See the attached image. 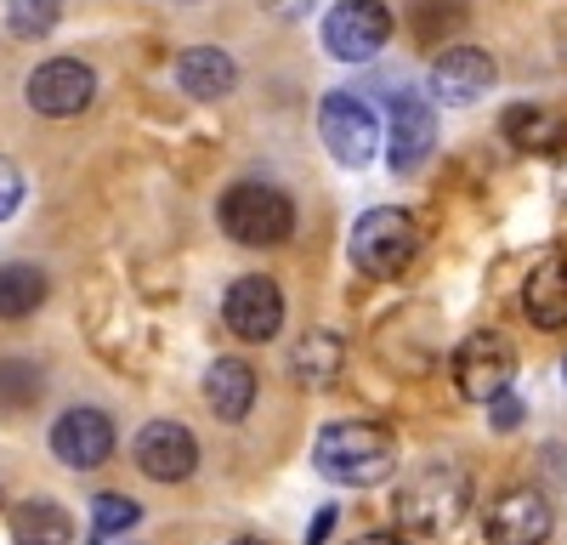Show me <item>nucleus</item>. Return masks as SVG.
I'll use <instances>...</instances> for the list:
<instances>
[{
    "mask_svg": "<svg viewBox=\"0 0 567 545\" xmlns=\"http://www.w3.org/2000/svg\"><path fill=\"white\" fill-rule=\"evenodd\" d=\"M312 461L329 483H347V489L386 483L398 466V438L374 421H329L312 443Z\"/></svg>",
    "mask_w": 567,
    "mask_h": 545,
    "instance_id": "nucleus-1",
    "label": "nucleus"
},
{
    "mask_svg": "<svg viewBox=\"0 0 567 545\" xmlns=\"http://www.w3.org/2000/svg\"><path fill=\"white\" fill-rule=\"evenodd\" d=\"M471 506V477L460 466H420L398 489V523L414 534H449Z\"/></svg>",
    "mask_w": 567,
    "mask_h": 545,
    "instance_id": "nucleus-2",
    "label": "nucleus"
},
{
    "mask_svg": "<svg viewBox=\"0 0 567 545\" xmlns=\"http://www.w3.org/2000/svg\"><path fill=\"white\" fill-rule=\"evenodd\" d=\"M414 250H420V227L398 205H374L352 227V261H358V272H369V279H398V272L414 261Z\"/></svg>",
    "mask_w": 567,
    "mask_h": 545,
    "instance_id": "nucleus-3",
    "label": "nucleus"
},
{
    "mask_svg": "<svg viewBox=\"0 0 567 545\" xmlns=\"http://www.w3.org/2000/svg\"><path fill=\"white\" fill-rule=\"evenodd\" d=\"M221 227H227V239H239L250 250H267V245L290 239L296 205L278 188H267V182H239V188L221 194Z\"/></svg>",
    "mask_w": 567,
    "mask_h": 545,
    "instance_id": "nucleus-4",
    "label": "nucleus"
},
{
    "mask_svg": "<svg viewBox=\"0 0 567 545\" xmlns=\"http://www.w3.org/2000/svg\"><path fill=\"white\" fill-rule=\"evenodd\" d=\"M318 136L347 171H363L374 160V148H381V120H374V109L363 97H352V91H329L318 103Z\"/></svg>",
    "mask_w": 567,
    "mask_h": 545,
    "instance_id": "nucleus-5",
    "label": "nucleus"
},
{
    "mask_svg": "<svg viewBox=\"0 0 567 545\" xmlns=\"http://www.w3.org/2000/svg\"><path fill=\"white\" fill-rule=\"evenodd\" d=\"M392 40V12L381 0H341L323 18V52L336 63H369Z\"/></svg>",
    "mask_w": 567,
    "mask_h": 545,
    "instance_id": "nucleus-6",
    "label": "nucleus"
},
{
    "mask_svg": "<svg viewBox=\"0 0 567 545\" xmlns=\"http://www.w3.org/2000/svg\"><path fill=\"white\" fill-rule=\"evenodd\" d=\"M511 381H516V352H511L505 336L488 330V336H465L460 341V352H454V387H460V398L499 403L511 392Z\"/></svg>",
    "mask_w": 567,
    "mask_h": 545,
    "instance_id": "nucleus-7",
    "label": "nucleus"
},
{
    "mask_svg": "<svg viewBox=\"0 0 567 545\" xmlns=\"http://www.w3.org/2000/svg\"><path fill=\"white\" fill-rule=\"evenodd\" d=\"M550 500L539 489H505L488 500L483 512V534L488 545H545L550 539Z\"/></svg>",
    "mask_w": 567,
    "mask_h": 545,
    "instance_id": "nucleus-8",
    "label": "nucleus"
},
{
    "mask_svg": "<svg viewBox=\"0 0 567 545\" xmlns=\"http://www.w3.org/2000/svg\"><path fill=\"white\" fill-rule=\"evenodd\" d=\"M29 109L34 114H52V120H69L80 109H91V97H97V74H91L80 58H52V63H40L29 74Z\"/></svg>",
    "mask_w": 567,
    "mask_h": 545,
    "instance_id": "nucleus-9",
    "label": "nucleus"
},
{
    "mask_svg": "<svg viewBox=\"0 0 567 545\" xmlns=\"http://www.w3.org/2000/svg\"><path fill=\"white\" fill-rule=\"evenodd\" d=\"M114 421L103 415V409H69V415H58V426H52V454L63 466H74V472H97L103 461H114Z\"/></svg>",
    "mask_w": 567,
    "mask_h": 545,
    "instance_id": "nucleus-10",
    "label": "nucleus"
},
{
    "mask_svg": "<svg viewBox=\"0 0 567 545\" xmlns=\"http://www.w3.org/2000/svg\"><path fill=\"white\" fill-rule=\"evenodd\" d=\"M131 454H136V466L148 472L154 483H182V477H194V466H199V443H194V432H187L182 421H148L136 432Z\"/></svg>",
    "mask_w": 567,
    "mask_h": 545,
    "instance_id": "nucleus-11",
    "label": "nucleus"
},
{
    "mask_svg": "<svg viewBox=\"0 0 567 545\" xmlns=\"http://www.w3.org/2000/svg\"><path fill=\"white\" fill-rule=\"evenodd\" d=\"M437 148V120H432V103L414 97V91H398L392 97V125H386V160L398 176L420 171Z\"/></svg>",
    "mask_w": 567,
    "mask_h": 545,
    "instance_id": "nucleus-12",
    "label": "nucleus"
},
{
    "mask_svg": "<svg viewBox=\"0 0 567 545\" xmlns=\"http://www.w3.org/2000/svg\"><path fill=\"white\" fill-rule=\"evenodd\" d=\"M221 318L239 341H272L284 325V290L261 279V272H250V279H239L221 296Z\"/></svg>",
    "mask_w": 567,
    "mask_h": 545,
    "instance_id": "nucleus-13",
    "label": "nucleus"
},
{
    "mask_svg": "<svg viewBox=\"0 0 567 545\" xmlns=\"http://www.w3.org/2000/svg\"><path fill=\"white\" fill-rule=\"evenodd\" d=\"M494 58L477 52V45H449V52L432 63V97L443 109H471L477 97H488V85H494Z\"/></svg>",
    "mask_w": 567,
    "mask_h": 545,
    "instance_id": "nucleus-14",
    "label": "nucleus"
},
{
    "mask_svg": "<svg viewBox=\"0 0 567 545\" xmlns=\"http://www.w3.org/2000/svg\"><path fill=\"white\" fill-rule=\"evenodd\" d=\"M523 312L534 330H561L567 325V261L561 256H545L528 285H523Z\"/></svg>",
    "mask_w": 567,
    "mask_h": 545,
    "instance_id": "nucleus-15",
    "label": "nucleus"
},
{
    "mask_svg": "<svg viewBox=\"0 0 567 545\" xmlns=\"http://www.w3.org/2000/svg\"><path fill=\"white\" fill-rule=\"evenodd\" d=\"M176 85L199 103H216L239 85V63H233L227 52H216V45H194V52L176 58Z\"/></svg>",
    "mask_w": 567,
    "mask_h": 545,
    "instance_id": "nucleus-16",
    "label": "nucleus"
},
{
    "mask_svg": "<svg viewBox=\"0 0 567 545\" xmlns=\"http://www.w3.org/2000/svg\"><path fill=\"white\" fill-rule=\"evenodd\" d=\"M205 403H210V415H221V421H245L250 403H256V376H250V363L216 358L210 370H205Z\"/></svg>",
    "mask_w": 567,
    "mask_h": 545,
    "instance_id": "nucleus-17",
    "label": "nucleus"
},
{
    "mask_svg": "<svg viewBox=\"0 0 567 545\" xmlns=\"http://www.w3.org/2000/svg\"><path fill=\"white\" fill-rule=\"evenodd\" d=\"M12 534L18 545H74V517L52 500H23L12 506Z\"/></svg>",
    "mask_w": 567,
    "mask_h": 545,
    "instance_id": "nucleus-18",
    "label": "nucleus"
},
{
    "mask_svg": "<svg viewBox=\"0 0 567 545\" xmlns=\"http://www.w3.org/2000/svg\"><path fill=\"white\" fill-rule=\"evenodd\" d=\"M505 136L528 154H556L567 143V120L556 109H505Z\"/></svg>",
    "mask_w": 567,
    "mask_h": 545,
    "instance_id": "nucleus-19",
    "label": "nucleus"
},
{
    "mask_svg": "<svg viewBox=\"0 0 567 545\" xmlns=\"http://www.w3.org/2000/svg\"><path fill=\"white\" fill-rule=\"evenodd\" d=\"M40 301H45V272L34 261L0 267V318H29Z\"/></svg>",
    "mask_w": 567,
    "mask_h": 545,
    "instance_id": "nucleus-20",
    "label": "nucleus"
},
{
    "mask_svg": "<svg viewBox=\"0 0 567 545\" xmlns=\"http://www.w3.org/2000/svg\"><path fill=\"white\" fill-rule=\"evenodd\" d=\"M341 336H329V330H318V336H307L301 341V352H296V376L301 381H312V387H323V381H336L341 376Z\"/></svg>",
    "mask_w": 567,
    "mask_h": 545,
    "instance_id": "nucleus-21",
    "label": "nucleus"
},
{
    "mask_svg": "<svg viewBox=\"0 0 567 545\" xmlns=\"http://www.w3.org/2000/svg\"><path fill=\"white\" fill-rule=\"evenodd\" d=\"M63 18V0H7V29L18 40H45Z\"/></svg>",
    "mask_w": 567,
    "mask_h": 545,
    "instance_id": "nucleus-22",
    "label": "nucleus"
},
{
    "mask_svg": "<svg viewBox=\"0 0 567 545\" xmlns=\"http://www.w3.org/2000/svg\"><path fill=\"white\" fill-rule=\"evenodd\" d=\"M40 403V370L29 358H0V409Z\"/></svg>",
    "mask_w": 567,
    "mask_h": 545,
    "instance_id": "nucleus-23",
    "label": "nucleus"
},
{
    "mask_svg": "<svg viewBox=\"0 0 567 545\" xmlns=\"http://www.w3.org/2000/svg\"><path fill=\"white\" fill-rule=\"evenodd\" d=\"M136 517H142V506H136V500H125V494H97V500H91V528H97L103 539L136 528Z\"/></svg>",
    "mask_w": 567,
    "mask_h": 545,
    "instance_id": "nucleus-24",
    "label": "nucleus"
},
{
    "mask_svg": "<svg viewBox=\"0 0 567 545\" xmlns=\"http://www.w3.org/2000/svg\"><path fill=\"white\" fill-rule=\"evenodd\" d=\"M437 23L443 29L460 23V0H420V7H414V34L420 40H437Z\"/></svg>",
    "mask_w": 567,
    "mask_h": 545,
    "instance_id": "nucleus-25",
    "label": "nucleus"
},
{
    "mask_svg": "<svg viewBox=\"0 0 567 545\" xmlns=\"http://www.w3.org/2000/svg\"><path fill=\"white\" fill-rule=\"evenodd\" d=\"M18 205H23V171H18L7 154H0V222H7Z\"/></svg>",
    "mask_w": 567,
    "mask_h": 545,
    "instance_id": "nucleus-26",
    "label": "nucleus"
},
{
    "mask_svg": "<svg viewBox=\"0 0 567 545\" xmlns=\"http://www.w3.org/2000/svg\"><path fill=\"white\" fill-rule=\"evenodd\" d=\"M516 421H523V403H516V398H499V403H494V426H505V432H511Z\"/></svg>",
    "mask_w": 567,
    "mask_h": 545,
    "instance_id": "nucleus-27",
    "label": "nucleus"
},
{
    "mask_svg": "<svg viewBox=\"0 0 567 545\" xmlns=\"http://www.w3.org/2000/svg\"><path fill=\"white\" fill-rule=\"evenodd\" d=\"M329 528H336V512H318V523H312V534H307V545H329Z\"/></svg>",
    "mask_w": 567,
    "mask_h": 545,
    "instance_id": "nucleus-28",
    "label": "nucleus"
},
{
    "mask_svg": "<svg viewBox=\"0 0 567 545\" xmlns=\"http://www.w3.org/2000/svg\"><path fill=\"white\" fill-rule=\"evenodd\" d=\"M352 545H409V539L403 534H358Z\"/></svg>",
    "mask_w": 567,
    "mask_h": 545,
    "instance_id": "nucleus-29",
    "label": "nucleus"
},
{
    "mask_svg": "<svg viewBox=\"0 0 567 545\" xmlns=\"http://www.w3.org/2000/svg\"><path fill=\"white\" fill-rule=\"evenodd\" d=\"M301 7H312V0H284V7H278V12H301Z\"/></svg>",
    "mask_w": 567,
    "mask_h": 545,
    "instance_id": "nucleus-30",
    "label": "nucleus"
},
{
    "mask_svg": "<svg viewBox=\"0 0 567 545\" xmlns=\"http://www.w3.org/2000/svg\"><path fill=\"white\" fill-rule=\"evenodd\" d=\"M233 545H267V539H256V534H245V539H233Z\"/></svg>",
    "mask_w": 567,
    "mask_h": 545,
    "instance_id": "nucleus-31",
    "label": "nucleus"
},
{
    "mask_svg": "<svg viewBox=\"0 0 567 545\" xmlns=\"http://www.w3.org/2000/svg\"><path fill=\"white\" fill-rule=\"evenodd\" d=\"M561 376H567V363H561Z\"/></svg>",
    "mask_w": 567,
    "mask_h": 545,
    "instance_id": "nucleus-32",
    "label": "nucleus"
}]
</instances>
